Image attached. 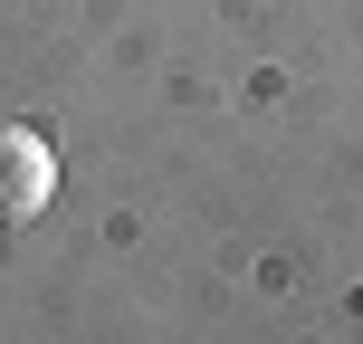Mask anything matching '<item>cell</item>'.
I'll return each instance as SVG.
<instances>
[{"mask_svg": "<svg viewBox=\"0 0 363 344\" xmlns=\"http://www.w3.org/2000/svg\"><path fill=\"white\" fill-rule=\"evenodd\" d=\"M57 192V153L29 125H0V230H29Z\"/></svg>", "mask_w": 363, "mask_h": 344, "instance_id": "cell-1", "label": "cell"}]
</instances>
